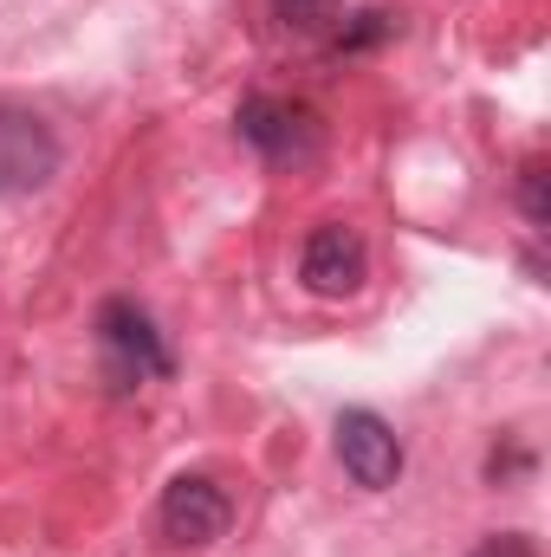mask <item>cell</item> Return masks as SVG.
<instances>
[{
	"instance_id": "cell-1",
	"label": "cell",
	"mask_w": 551,
	"mask_h": 557,
	"mask_svg": "<svg viewBox=\"0 0 551 557\" xmlns=\"http://www.w3.org/2000/svg\"><path fill=\"white\" fill-rule=\"evenodd\" d=\"M98 350H105V370H111L118 389H143V383H169L175 376V357H169L156 318L137 298H105L98 305Z\"/></svg>"
},
{
	"instance_id": "cell-2",
	"label": "cell",
	"mask_w": 551,
	"mask_h": 557,
	"mask_svg": "<svg viewBox=\"0 0 551 557\" xmlns=\"http://www.w3.org/2000/svg\"><path fill=\"white\" fill-rule=\"evenodd\" d=\"M59 162H65L59 131H52L39 111L0 98V201H26V195L52 188Z\"/></svg>"
},
{
	"instance_id": "cell-3",
	"label": "cell",
	"mask_w": 551,
	"mask_h": 557,
	"mask_svg": "<svg viewBox=\"0 0 551 557\" xmlns=\"http://www.w3.org/2000/svg\"><path fill=\"white\" fill-rule=\"evenodd\" d=\"M156 525H162V539H169L175 552H208V545L228 539V525H234V499H228V486L208 480V473H175V480L162 486Z\"/></svg>"
},
{
	"instance_id": "cell-4",
	"label": "cell",
	"mask_w": 551,
	"mask_h": 557,
	"mask_svg": "<svg viewBox=\"0 0 551 557\" xmlns=\"http://www.w3.org/2000/svg\"><path fill=\"white\" fill-rule=\"evenodd\" d=\"M234 131L241 143H254L267 162H311L318 156V117L292 98H273V91H254L241 111H234Z\"/></svg>"
},
{
	"instance_id": "cell-5",
	"label": "cell",
	"mask_w": 551,
	"mask_h": 557,
	"mask_svg": "<svg viewBox=\"0 0 551 557\" xmlns=\"http://www.w3.org/2000/svg\"><path fill=\"white\" fill-rule=\"evenodd\" d=\"M364 273H370V247H364L357 227L325 221V227L305 234V253H298L305 292H318V298H351V292L364 285Z\"/></svg>"
},
{
	"instance_id": "cell-6",
	"label": "cell",
	"mask_w": 551,
	"mask_h": 557,
	"mask_svg": "<svg viewBox=\"0 0 551 557\" xmlns=\"http://www.w3.org/2000/svg\"><path fill=\"white\" fill-rule=\"evenodd\" d=\"M338 460H344V473L364 493H383L403 473V441H396V428L377 409H344L338 416Z\"/></svg>"
},
{
	"instance_id": "cell-7",
	"label": "cell",
	"mask_w": 551,
	"mask_h": 557,
	"mask_svg": "<svg viewBox=\"0 0 551 557\" xmlns=\"http://www.w3.org/2000/svg\"><path fill=\"white\" fill-rule=\"evenodd\" d=\"M519 214H526L532 227H546V221H551V201H546V156H526V162H519Z\"/></svg>"
},
{
	"instance_id": "cell-8",
	"label": "cell",
	"mask_w": 551,
	"mask_h": 557,
	"mask_svg": "<svg viewBox=\"0 0 551 557\" xmlns=\"http://www.w3.org/2000/svg\"><path fill=\"white\" fill-rule=\"evenodd\" d=\"M396 33V20L390 13H377V7H364L344 33H338V52H357V46H377V39H390Z\"/></svg>"
},
{
	"instance_id": "cell-9",
	"label": "cell",
	"mask_w": 551,
	"mask_h": 557,
	"mask_svg": "<svg viewBox=\"0 0 551 557\" xmlns=\"http://www.w3.org/2000/svg\"><path fill=\"white\" fill-rule=\"evenodd\" d=\"M331 7H338V0H273V13L292 33H318V26L331 20Z\"/></svg>"
},
{
	"instance_id": "cell-10",
	"label": "cell",
	"mask_w": 551,
	"mask_h": 557,
	"mask_svg": "<svg viewBox=\"0 0 551 557\" xmlns=\"http://www.w3.org/2000/svg\"><path fill=\"white\" fill-rule=\"evenodd\" d=\"M474 557H539V539L532 532H493L474 545Z\"/></svg>"
}]
</instances>
